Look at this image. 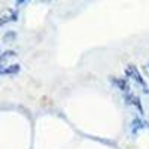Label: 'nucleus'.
<instances>
[{
  "label": "nucleus",
  "instance_id": "nucleus-1",
  "mask_svg": "<svg viewBox=\"0 0 149 149\" xmlns=\"http://www.w3.org/2000/svg\"><path fill=\"white\" fill-rule=\"evenodd\" d=\"M14 19H17V14L10 9H6L0 14V26H3V24H6L9 21H14Z\"/></svg>",
  "mask_w": 149,
  "mask_h": 149
}]
</instances>
